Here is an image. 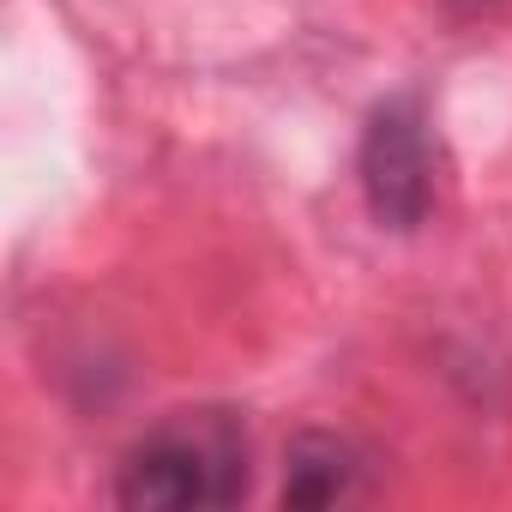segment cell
Here are the masks:
<instances>
[{"mask_svg":"<svg viewBox=\"0 0 512 512\" xmlns=\"http://www.w3.org/2000/svg\"><path fill=\"white\" fill-rule=\"evenodd\" d=\"M368 217L392 235H416L434 211V145H428V103L422 91H392L362 121L356 151Z\"/></svg>","mask_w":512,"mask_h":512,"instance_id":"obj_2","label":"cell"},{"mask_svg":"<svg viewBox=\"0 0 512 512\" xmlns=\"http://www.w3.org/2000/svg\"><path fill=\"white\" fill-rule=\"evenodd\" d=\"M452 7H470V13H476V7H488V0H452Z\"/></svg>","mask_w":512,"mask_h":512,"instance_id":"obj_4","label":"cell"},{"mask_svg":"<svg viewBox=\"0 0 512 512\" xmlns=\"http://www.w3.org/2000/svg\"><path fill=\"white\" fill-rule=\"evenodd\" d=\"M362 452L356 440L332 434V428H302L290 446H284V506L296 512H320V506H338L362 488Z\"/></svg>","mask_w":512,"mask_h":512,"instance_id":"obj_3","label":"cell"},{"mask_svg":"<svg viewBox=\"0 0 512 512\" xmlns=\"http://www.w3.org/2000/svg\"><path fill=\"white\" fill-rule=\"evenodd\" d=\"M247 488L253 446L241 410L229 404L169 410L127 446L115 470V500L133 512H217L247 500Z\"/></svg>","mask_w":512,"mask_h":512,"instance_id":"obj_1","label":"cell"}]
</instances>
